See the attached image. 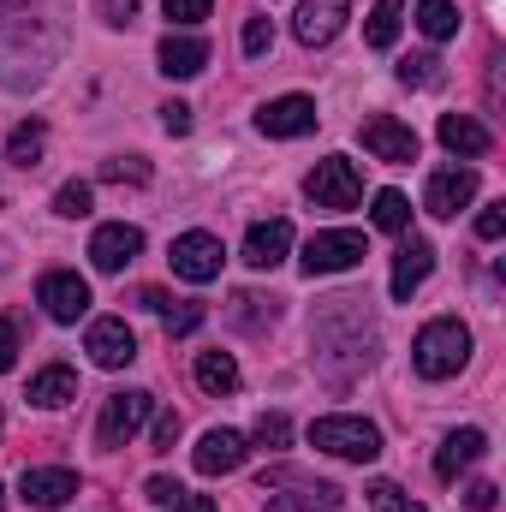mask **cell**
I'll use <instances>...</instances> for the list:
<instances>
[{
    "instance_id": "4",
    "label": "cell",
    "mask_w": 506,
    "mask_h": 512,
    "mask_svg": "<svg viewBox=\"0 0 506 512\" xmlns=\"http://www.w3.org/2000/svg\"><path fill=\"white\" fill-rule=\"evenodd\" d=\"M364 256H370V245H364V233H352V227L310 233V245H304V274H346V268H358Z\"/></svg>"
},
{
    "instance_id": "6",
    "label": "cell",
    "mask_w": 506,
    "mask_h": 512,
    "mask_svg": "<svg viewBox=\"0 0 506 512\" xmlns=\"http://www.w3.org/2000/svg\"><path fill=\"white\" fill-rule=\"evenodd\" d=\"M167 262H173V274H179V280L209 286V280L221 274L227 251H221V239H215V233H179V239H173V251H167Z\"/></svg>"
},
{
    "instance_id": "37",
    "label": "cell",
    "mask_w": 506,
    "mask_h": 512,
    "mask_svg": "<svg viewBox=\"0 0 506 512\" xmlns=\"http://www.w3.org/2000/svg\"><path fill=\"white\" fill-rule=\"evenodd\" d=\"M501 233H506V203H495V209L477 215V239H501Z\"/></svg>"
},
{
    "instance_id": "40",
    "label": "cell",
    "mask_w": 506,
    "mask_h": 512,
    "mask_svg": "<svg viewBox=\"0 0 506 512\" xmlns=\"http://www.w3.org/2000/svg\"><path fill=\"white\" fill-rule=\"evenodd\" d=\"M161 126L173 131V137H179V131H191V108H185V102H167V108H161Z\"/></svg>"
},
{
    "instance_id": "18",
    "label": "cell",
    "mask_w": 506,
    "mask_h": 512,
    "mask_svg": "<svg viewBox=\"0 0 506 512\" xmlns=\"http://www.w3.org/2000/svg\"><path fill=\"white\" fill-rule=\"evenodd\" d=\"M286 251H292V221H256L251 239H245V262L251 268H280L286 262Z\"/></svg>"
},
{
    "instance_id": "10",
    "label": "cell",
    "mask_w": 506,
    "mask_h": 512,
    "mask_svg": "<svg viewBox=\"0 0 506 512\" xmlns=\"http://www.w3.org/2000/svg\"><path fill=\"white\" fill-rule=\"evenodd\" d=\"M84 352H90L102 370H126L131 358H137V334H131L120 316H102V322H90V340H84Z\"/></svg>"
},
{
    "instance_id": "34",
    "label": "cell",
    "mask_w": 506,
    "mask_h": 512,
    "mask_svg": "<svg viewBox=\"0 0 506 512\" xmlns=\"http://www.w3.org/2000/svg\"><path fill=\"white\" fill-rule=\"evenodd\" d=\"M161 6H167V18H173V24H197V18H209V6H215V0H161Z\"/></svg>"
},
{
    "instance_id": "39",
    "label": "cell",
    "mask_w": 506,
    "mask_h": 512,
    "mask_svg": "<svg viewBox=\"0 0 506 512\" xmlns=\"http://www.w3.org/2000/svg\"><path fill=\"white\" fill-rule=\"evenodd\" d=\"M12 364H18V328H12V322H0V376H6Z\"/></svg>"
},
{
    "instance_id": "27",
    "label": "cell",
    "mask_w": 506,
    "mask_h": 512,
    "mask_svg": "<svg viewBox=\"0 0 506 512\" xmlns=\"http://www.w3.org/2000/svg\"><path fill=\"white\" fill-rule=\"evenodd\" d=\"M161 328H167V334H197V328H203V304L167 298V304H161Z\"/></svg>"
},
{
    "instance_id": "2",
    "label": "cell",
    "mask_w": 506,
    "mask_h": 512,
    "mask_svg": "<svg viewBox=\"0 0 506 512\" xmlns=\"http://www.w3.org/2000/svg\"><path fill=\"white\" fill-rule=\"evenodd\" d=\"M310 441L334 459H352V465H370L381 453V429L370 417H316L310 423Z\"/></svg>"
},
{
    "instance_id": "38",
    "label": "cell",
    "mask_w": 506,
    "mask_h": 512,
    "mask_svg": "<svg viewBox=\"0 0 506 512\" xmlns=\"http://www.w3.org/2000/svg\"><path fill=\"white\" fill-rule=\"evenodd\" d=\"M131 18H137V0H102V24L120 30V24H131Z\"/></svg>"
},
{
    "instance_id": "42",
    "label": "cell",
    "mask_w": 506,
    "mask_h": 512,
    "mask_svg": "<svg viewBox=\"0 0 506 512\" xmlns=\"http://www.w3.org/2000/svg\"><path fill=\"white\" fill-rule=\"evenodd\" d=\"M179 441V411H161L155 417V447H173Z\"/></svg>"
},
{
    "instance_id": "31",
    "label": "cell",
    "mask_w": 506,
    "mask_h": 512,
    "mask_svg": "<svg viewBox=\"0 0 506 512\" xmlns=\"http://www.w3.org/2000/svg\"><path fill=\"white\" fill-rule=\"evenodd\" d=\"M286 441H292V423H286L280 411H262V417H256V447H268V453H280Z\"/></svg>"
},
{
    "instance_id": "19",
    "label": "cell",
    "mask_w": 506,
    "mask_h": 512,
    "mask_svg": "<svg viewBox=\"0 0 506 512\" xmlns=\"http://www.w3.org/2000/svg\"><path fill=\"white\" fill-rule=\"evenodd\" d=\"M72 399H78V370H72V364H48V370L30 376V405L60 411V405H72Z\"/></svg>"
},
{
    "instance_id": "24",
    "label": "cell",
    "mask_w": 506,
    "mask_h": 512,
    "mask_svg": "<svg viewBox=\"0 0 506 512\" xmlns=\"http://www.w3.org/2000/svg\"><path fill=\"white\" fill-rule=\"evenodd\" d=\"M42 149H48V126H42V120H24V126L12 131V143H6V161L42 167Z\"/></svg>"
},
{
    "instance_id": "9",
    "label": "cell",
    "mask_w": 506,
    "mask_h": 512,
    "mask_svg": "<svg viewBox=\"0 0 506 512\" xmlns=\"http://www.w3.org/2000/svg\"><path fill=\"white\" fill-rule=\"evenodd\" d=\"M36 298H42V310H48L54 322H78V316L90 310V286H84V274H66V268L42 274Z\"/></svg>"
},
{
    "instance_id": "3",
    "label": "cell",
    "mask_w": 506,
    "mask_h": 512,
    "mask_svg": "<svg viewBox=\"0 0 506 512\" xmlns=\"http://www.w3.org/2000/svg\"><path fill=\"white\" fill-rule=\"evenodd\" d=\"M304 197H310L316 209H358V197H364V173H358V161H346V155L316 161L310 179H304Z\"/></svg>"
},
{
    "instance_id": "25",
    "label": "cell",
    "mask_w": 506,
    "mask_h": 512,
    "mask_svg": "<svg viewBox=\"0 0 506 512\" xmlns=\"http://www.w3.org/2000/svg\"><path fill=\"white\" fill-rule=\"evenodd\" d=\"M417 30H423L429 42H447V36L459 30V6H453V0H417Z\"/></svg>"
},
{
    "instance_id": "17",
    "label": "cell",
    "mask_w": 506,
    "mask_h": 512,
    "mask_svg": "<svg viewBox=\"0 0 506 512\" xmlns=\"http://www.w3.org/2000/svg\"><path fill=\"white\" fill-rule=\"evenodd\" d=\"M483 453H489V435H483V429H453V435L441 441V453H435V477L453 483V477H459L465 465H477Z\"/></svg>"
},
{
    "instance_id": "8",
    "label": "cell",
    "mask_w": 506,
    "mask_h": 512,
    "mask_svg": "<svg viewBox=\"0 0 506 512\" xmlns=\"http://www.w3.org/2000/svg\"><path fill=\"white\" fill-rule=\"evenodd\" d=\"M346 12H352V0H298L292 36H298L304 48H322V42H334V36L346 30Z\"/></svg>"
},
{
    "instance_id": "26",
    "label": "cell",
    "mask_w": 506,
    "mask_h": 512,
    "mask_svg": "<svg viewBox=\"0 0 506 512\" xmlns=\"http://www.w3.org/2000/svg\"><path fill=\"white\" fill-rule=\"evenodd\" d=\"M399 24H405V0H376V12H370V48H393L399 42Z\"/></svg>"
},
{
    "instance_id": "14",
    "label": "cell",
    "mask_w": 506,
    "mask_h": 512,
    "mask_svg": "<svg viewBox=\"0 0 506 512\" xmlns=\"http://www.w3.org/2000/svg\"><path fill=\"white\" fill-rule=\"evenodd\" d=\"M256 126H262V137H304V131H316V102L310 96H280L256 114Z\"/></svg>"
},
{
    "instance_id": "20",
    "label": "cell",
    "mask_w": 506,
    "mask_h": 512,
    "mask_svg": "<svg viewBox=\"0 0 506 512\" xmlns=\"http://www.w3.org/2000/svg\"><path fill=\"white\" fill-rule=\"evenodd\" d=\"M155 60H161L167 78H197V72L209 66V42H203V36H167Z\"/></svg>"
},
{
    "instance_id": "11",
    "label": "cell",
    "mask_w": 506,
    "mask_h": 512,
    "mask_svg": "<svg viewBox=\"0 0 506 512\" xmlns=\"http://www.w3.org/2000/svg\"><path fill=\"white\" fill-rule=\"evenodd\" d=\"M143 256V233L126 227V221H114V227H96V239H90V262L102 268V274H120L126 262Z\"/></svg>"
},
{
    "instance_id": "21",
    "label": "cell",
    "mask_w": 506,
    "mask_h": 512,
    "mask_svg": "<svg viewBox=\"0 0 506 512\" xmlns=\"http://www.w3.org/2000/svg\"><path fill=\"white\" fill-rule=\"evenodd\" d=\"M441 143L453 149V155H489V126H477L471 114H441Z\"/></svg>"
},
{
    "instance_id": "13",
    "label": "cell",
    "mask_w": 506,
    "mask_h": 512,
    "mask_svg": "<svg viewBox=\"0 0 506 512\" xmlns=\"http://www.w3.org/2000/svg\"><path fill=\"white\" fill-rule=\"evenodd\" d=\"M18 489H24L30 507H66V501L78 495V477H72L66 465H30V471L18 477Z\"/></svg>"
},
{
    "instance_id": "15",
    "label": "cell",
    "mask_w": 506,
    "mask_h": 512,
    "mask_svg": "<svg viewBox=\"0 0 506 512\" xmlns=\"http://www.w3.org/2000/svg\"><path fill=\"white\" fill-rule=\"evenodd\" d=\"M191 465H197L203 477H227V471H239V465H245V435H233V429H209V435L197 441Z\"/></svg>"
},
{
    "instance_id": "23",
    "label": "cell",
    "mask_w": 506,
    "mask_h": 512,
    "mask_svg": "<svg viewBox=\"0 0 506 512\" xmlns=\"http://www.w3.org/2000/svg\"><path fill=\"white\" fill-rule=\"evenodd\" d=\"M197 387H203V393H233V387H239L233 352H203V358H197Z\"/></svg>"
},
{
    "instance_id": "30",
    "label": "cell",
    "mask_w": 506,
    "mask_h": 512,
    "mask_svg": "<svg viewBox=\"0 0 506 512\" xmlns=\"http://www.w3.org/2000/svg\"><path fill=\"white\" fill-rule=\"evenodd\" d=\"M399 84H417V90H435V84H441V60H435V54H411V60L399 66Z\"/></svg>"
},
{
    "instance_id": "36",
    "label": "cell",
    "mask_w": 506,
    "mask_h": 512,
    "mask_svg": "<svg viewBox=\"0 0 506 512\" xmlns=\"http://www.w3.org/2000/svg\"><path fill=\"white\" fill-rule=\"evenodd\" d=\"M143 495H149V501H155V507H173V501H179V495H185V489H179V483H173V477H149V483H143Z\"/></svg>"
},
{
    "instance_id": "45",
    "label": "cell",
    "mask_w": 506,
    "mask_h": 512,
    "mask_svg": "<svg viewBox=\"0 0 506 512\" xmlns=\"http://www.w3.org/2000/svg\"><path fill=\"white\" fill-rule=\"evenodd\" d=\"M0 429H6V423H0Z\"/></svg>"
},
{
    "instance_id": "29",
    "label": "cell",
    "mask_w": 506,
    "mask_h": 512,
    "mask_svg": "<svg viewBox=\"0 0 506 512\" xmlns=\"http://www.w3.org/2000/svg\"><path fill=\"white\" fill-rule=\"evenodd\" d=\"M54 215L84 221V215H90V185H84V179H66V185L54 191Z\"/></svg>"
},
{
    "instance_id": "43",
    "label": "cell",
    "mask_w": 506,
    "mask_h": 512,
    "mask_svg": "<svg viewBox=\"0 0 506 512\" xmlns=\"http://www.w3.org/2000/svg\"><path fill=\"white\" fill-rule=\"evenodd\" d=\"M167 512H221V507H215L209 495H179V501H173Z\"/></svg>"
},
{
    "instance_id": "33",
    "label": "cell",
    "mask_w": 506,
    "mask_h": 512,
    "mask_svg": "<svg viewBox=\"0 0 506 512\" xmlns=\"http://www.w3.org/2000/svg\"><path fill=\"white\" fill-rule=\"evenodd\" d=\"M274 48V24L268 18H245V54H268Z\"/></svg>"
},
{
    "instance_id": "44",
    "label": "cell",
    "mask_w": 506,
    "mask_h": 512,
    "mask_svg": "<svg viewBox=\"0 0 506 512\" xmlns=\"http://www.w3.org/2000/svg\"><path fill=\"white\" fill-rule=\"evenodd\" d=\"M0 512H6V483H0Z\"/></svg>"
},
{
    "instance_id": "32",
    "label": "cell",
    "mask_w": 506,
    "mask_h": 512,
    "mask_svg": "<svg viewBox=\"0 0 506 512\" xmlns=\"http://www.w3.org/2000/svg\"><path fill=\"white\" fill-rule=\"evenodd\" d=\"M370 512H423L399 483H370Z\"/></svg>"
},
{
    "instance_id": "5",
    "label": "cell",
    "mask_w": 506,
    "mask_h": 512,
    "mask_svg": "<svg viewBox=\"0 0 506 512\" xmlns=\"http://www.w3.org/2000/svg\"><path fill=\"white\" fill-rule=\"evenodd\" d=\"M149 411H155V393H143V387H131V393H108L102 423H96V441H102V447H126L131 435L149 423Z\"/></svg>"
},
{
    "instance_id": "16",
    "label": "cell",
    "mask_w": 506,
    "mask_h": 512,
    "mask_svg": "<svg viewBox=\"0 0 506 512\" xmlns=\"http://www.w3.org/2000/svg\"><path fill=\"white\" fill-rule=\"evenodd\" d=\"M429 268H435V245H429V239H405L399 256H393V298L411 304V292L429 280Z\"/></svg>"
},
{
    "instance_id": "1",
    "label": "cell",
    "mask_w": 506,
    "mask_h": 512,
    "mask_svg": "<svg viewBox=\"0 0 506 512\" xmlns=\"http://www.w3.org/2000/svg\"><path fill=\"white\" fill-rule=\"evenodd\" d=\"M411 364H417V376H429V382L459 376V370L471 364V328H465L459 316H435V322H423L417 340H411Z\"/></svg>"
},
{
    "instance_id": "22",
    "label": "cell",
    "mask_w": 506,
    "mask_h": 512,
    "mask_svg": "<svg viewBox=\"0 0 506 512\" xmlns=\"http://www.w3.org/2000/svg\"><path fill=\"white\" fill-rule=\"evenodd\" d=\"M304 495H268V512H334L340 489L334 483H298Z\"/></svg>"
},
{
    "instance_id": "41",
    "label": "cell",
    "mask_w": 506,
    "mask_h": 512,
    "mask_svg": "<svg viewBox=\"0 0 506 512\" xmlns=\"http://www.w3.org/2000/svg\"><path fill=\"white\" fill-rule=\"evenodd\" d=\"M465 507L471 512H495V483H471V489H465Z\"/></svg>"
},
{
    "instance_id": "35",
    "label": "cell",
    "mask_w": 506,
    "mask_h": 512,
    "mask_svg": "<svg viewBox=\"0 0 506 512\" xmlns=\"http://www.w3.org/2000/svg\"><path fill=\"white\" fill-rule=\"evenodd\" d=\"M102 179H108V185H143V179H149V167H143V161H108V167H102Z\"/></svg>"
},
{
    "instance_id": "7",
    "label": "cell",
    "mask_w": 506,
    "mask_h": 512,
    "mask_svg": "<svg viewBox=\"0 0 506 512\" xmlns=\"http://www.w3.org/2000/svg\"><path fill=\"white\" fill-rule=\"evenodd\" d=\"M471 197H477V173H471V167H441V173H429L423 209L441 215V221H453L459 209H471Z\"/></svg>"
},
{
    "instance_id": "12",
    "label": "cell",
    "mask_w": 506,
    "mask_h": 512,
    "mask_svg": "<svg viewBox=\"0 0 506 512\" xmlns=\"http://www.w3.org/2000/svg\"><path fill=\"white\" fill-rule=\"evenodd\" d=\"M364 149L376 161H417V131L399 126L393 114H370L364 120Z\"/></svg>"
},
{
    "instance_id": "28",
    "label": "cell",
    "mask_w": 506,
    "mask_h": 512,
    "mask_svg": "<svg viewBox=\"0 0 506 512\" xmlns=\"http://www.w3.org/2000/svg\"><path fill=\"white\" fill-rule=\"evenodd\" d=\"M376 227L381 233H405V227H411V203H405V191H376Z\"/></svg>"
}]
</instances>
